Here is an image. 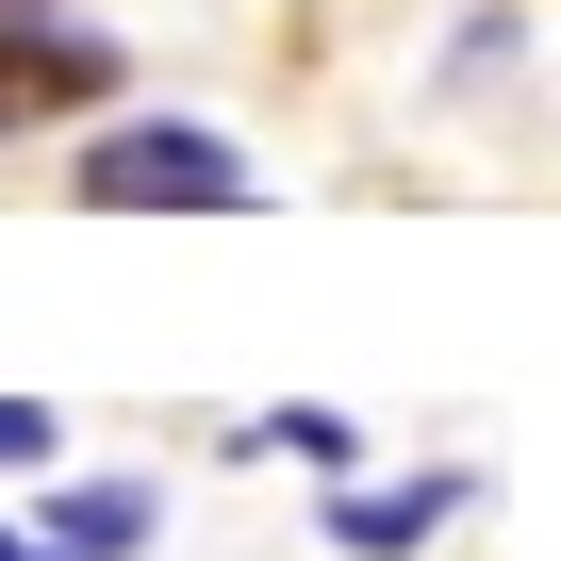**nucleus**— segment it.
Segmentation results:
<instances>
[{
  "instance_id": "nucleus-1",
  "label": "nucleus",
  "mask_w": 561,
  "mask_h": 561,
  "mask_svg": "<svg viewBox=\"0 0 561 561\" xmlns=\"http://www.w3.org/2000/svg\"><path fill=\"white\" fill-rule=\"evenodd\" d=\"M67 198H83V215H248L264 165H248L231 133H198V116H116V133L67 165Z\"/></svg>"
},
{
  "instance_id": "nucleus-6",
  "label": "nucleus",
  "mask_w": 561,
  "mask_h": 561,
  "mask_svg": "<svg viewBox=\"0 0 561 561\" xmlns=\"http://www.w3.org/2000/svg\"><path fill=\"white\" fill-rule=\"evenodd\" d=\"M50 446H67V413H34V397H0V479H50Z\"/></svg>"
},
{
  "instance_id": "nucleus-5",
  "label": "nucleus",
  "mask_w": 561,
  "mask_h": 561,
  "mask_svg": "<svg viewBox=\"0 0 561 561\" xmlns=\"http://www.w3.org/2000/svg\"><path fill=\"white\" fill-rule=\"evenodd\" d=\"M248 462H314V479H364V430H347V413H314V397H280V413H248Z\"/></svg>"
},
{
  "instance_id": "nucleus-7",
  "label": "nucleus",
  "mask_w": 561,
  "mask_h": 561,
  "mask_svg": "<svg viewBox=\"0 0 561 561\" xmlns=\"http://www.w3.org/2000/svg\"><path fill=\"white\" fill-rule=\"evenodd\" d=\"M0 561H34V528H0Z\"/></svg>"
},
{
  "instance_id": "nucleus-3",
  "label": "nucleus",
  "mask_w": 561,
  "mask_h": 561,
  "mask_svg": "<svg viewBox=\"0 0 561 561\" xmlns=\"http://www.w3.org/2000/svg\"><path fill=\"white\" fill-rule=\"evenodd\" d=\"M446 512H462L446 462H430V479H331V545H347V561H430Z\"/></svg>"
},
{
  "instance_id": "nucleus-2",
  "label": "nucleus",
  "mask_w": 561,
  "mask_h": 561,
  "mask_svg": "<svg viewBox=\"0 0 561 561\" xmlns=\"http://www.w3.org/2000/svg\"><path fill=\"white\" fill-rule=\"evenodd\" d=\"M67 100H116V50L67 18V0H0V133L67 116Z\"/></svg>"
},
{
  "instance_id": "nucleus-4",
  "label": "nucleus",
  "mask_w": 561,
  "mask_h": 561,
  "mask_svg": "<svg viewBox=\"0 0 561 561\" xmlns=\"http://www.w3.org/2000/svg\"><path fill=\"white\" fill-rule=\"evenodd\" d=\"M149 528H165L149 479H67V495H34V545H67V561H133Z\"/></svg>"
}]
</instances>
